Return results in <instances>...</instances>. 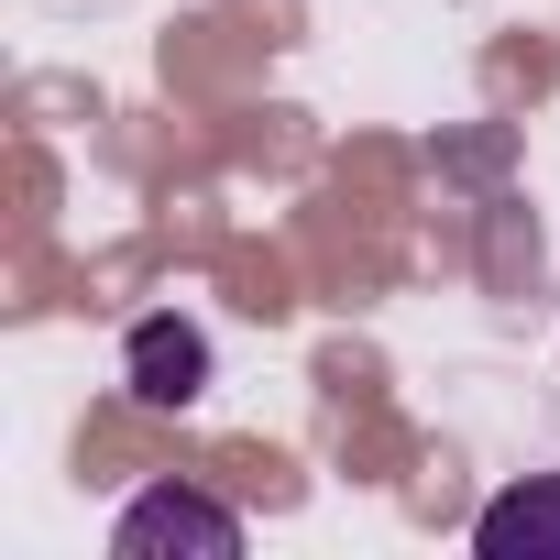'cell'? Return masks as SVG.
<instances>
[{
	"label": "cell",
	"instance_id": "cell-1",
	"mask_svg": "<svg viewBox=\"0 0 560 560\" xmlns=\"http://www.w3.org/2000/svg\"><path fill=\"white\" fill-rule=\"evenodd\" d=\"M110 560H242V516L209 505V494H187V483H154V494L121 505Z\"/></svg>",
	"mask_w": 560,
	"mask_h": 560
},
{
	"label": "cell",
	"instance_id": "cell-2",
	"mask_svg": "<svg viewBox=\"0 0 560 560\" xmlns=\"http://www.w3.org/2000/svg\"><path fill=\"white\" fill-rule=\"evenodd\" d=\"M121 385H132V407L187 418V407L209 396V330H198V319H176V308L132 319V341H121Z\"/></svg>",
	"mask_w": 560,
	"mask_h": 560
},
{
	"label": "cell",
	"instance_id": "cell-3",
	"mask_svg": "<svg viewBox=\"0 0 560 560\" xmlns=\"http://www.w3.org/2000/svg\"><path fill=\"white\" fill-rule=\"evenodd\" d=\"M472 549H483V560H560V472L505 483V494L472 516Z\"/></svg>",
	"mask_w": 560,
	"mask_h": 560
}]
</instances>
